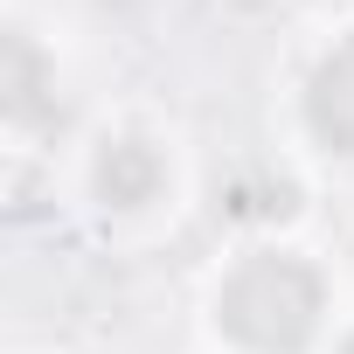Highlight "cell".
<instances>
[{
    "instance_id": "1",
    "label": "cell",
    "mask_w": 354,
    "mask_h": 354,
    "mask_svg": "<svg viewBox=\"0 0 354 354\" xmlns=\"http://www.w3.org/2000/svg\"><path fill=\"white\" fill-rule=\"evenodd\" d=\"M216 319L230 340H243L257 354H299L319 326V278H313V264H299L285 250L243 257L216 292Z\"/></svg>"
},
{
    "instance_id": "2",
    "label": "cell",
    "mask_w": 354,
    "mask_h": 354,
    "mask_svg": "<svg viewBox=\"0 0 354 354\" xmlns=\"http://www.w3.org/2000/svg\"><path fill=\"white\" fill-rule=\"evenodd\" d=\"M306 118H313V132H319L333 153H354V42H340V49L313 70Z\"/></svg>"
},
{
    "instance_id": "3",
    "label": "cell",
    "mask_w": 354,
    "mask_h": 354,
    "mask_svg": "<svg viewBox=\"0 0 354 354\" xmlns=\"http://www.w3.org/2000/svg\"><path fill=\"white\" fill-rule=\"evenodd\" d=\"M160 181H167V167H160V153L146 139H111L97 153V195L111 209H146L160 195Z\"/></svg>"
},
{
    "instance_id": "4",
    "label": "cell",
    "mask_w": 354,
    "mask_h": 354,
    "mask_svg": "<svg viewBox=\"0 0 354 354\" xmlns=\"http://www.w3.org/2000/svg\"><path fill=\"white\" fill-rule=\"evenodd\" d=\"M0 104H8L15 125H42V118H56V77H49V63L35 56L28 35H8V77H0Z\"/></svg>"
},
{
    "instance_id": "5",
    "label": "cell",
    "mask_w": 354,
    "mask_h": 354,
    "mask_svg": "<svg viewBox=\"0 0 354 354\" xmlns=\"http://www.w3.org/2000/svg\"><path fill=\"white\" fill-rule=\"evenodd\" d=\"M347 354H354V347H347Z\"/></svg>"
}]
</instances>
